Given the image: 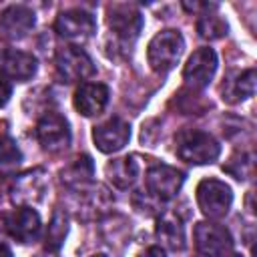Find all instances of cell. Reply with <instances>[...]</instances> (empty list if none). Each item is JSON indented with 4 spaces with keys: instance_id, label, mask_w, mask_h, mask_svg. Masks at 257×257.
<instances>
[{
    "instance_id": "1",
    "label": "cell",
    "mask_w": 257,
    "mask_h": 257,
    "mask_svg": "<svg viewBox=\"0 0 257 257\" xmlns=\"http://www.w3.org/2000/svg\"><path fill=\"white\" fill-rule=\"evenodd\" d=\"M175 153L181 161H187L191 165H209L217 161L221 145L205 131L183 128L175 137Z\"/></svg>"
},
{
    "instance_id": "2",
    "label": "cell",
    "mask_w": 257,
    "mask_h": 257,
    "mask_svg": "<svg viewBox=\"0 0 257 257\" xmlns=\"http://www.w3.org/2000/svg\"><path fill=\"white\" fill-rule=\"evenodd\" d=\"M183 50H185V40L179 30H161L151 38L147 46V60L155 72L165 74L175 68Z\"/></svg>"
},
{
    "instance_id": "3",
    "label": "cell",
    "mask_w": 257,
    "mask_h": 257,
    "mask_svg": "<svg viewBox=\"0 0 257 257\" xmlns=\"http://www.w3.org/2000/svg\"><path fill=\"white\" fill-rule=\"evenodd\" d=\"M233 203L231 187L219 179H203L197 185V205L209 219H221L229 213Z\"/></svg>"
},
{
    "instance_id": "4",
    "label": "cell",
    "mask_w": 257,
    "mask_h": 257,
    "mask_svg": "<svg viewBox=\"0 0 257 257\" xmlns=\"http://www.w3.org/2000/svg\"><path fill=\"white\" fill-rule=\"evenodd\" d=\"M195 249L203 257H225L233 249V237L227 227L219 223L201 221L195 225L193 231Z\"/></svg>"
},
{
    "instance_id": "5",
    "label": "cell",
    "mask_w": 257,
    "mask_h": 257,
    "mask_svg": "<svg viewBox=\"0 0 257 257\" xmlns=\"http://www.w3.org/2000/svg\"><path fill=\"white\" fill-rule=\"evenodd\" d=\"M56 72L64 82H78L94 74L92 58L80 46H60L54 56Z\"/></svg>"
},
{
    "instance_id": "6",
    "label": "cell",
    "mask_w": 257,
    "mask_h": 257,
    "mask_svg": "<svg viewBox=\"0 0 257 257\" xmlns=\"http://www.w3.org/2000/svg\"><path fill=\"white\" fill-rule=\"evenodd\" d=\"M106 22L122 44H133L143 30V14L133 4H110L106 8Z\"/></svg>"
},
{
    "instance_id": "7",
    "label": "cell",
    "mask_w": 257,
    "mask_h": 257,
    "mask_svg": "<svg viewBox=\"0 0 257 257\" xmlns=\"http://www.w3.org/2000/svg\"><path fill=\"white\" fill-rule=\"evenodd\" d=\"M36 139L48 153L66 151L70 145V124L58 112H46L36 124Z\"/></svg>"
},
{
    "instance_id": "8",
    "label": "cell",
    "mask_w": 257,
    "mask_h": 257,
    "mask_svg": "<svg viewBox=\"0 0 257 257\" xmlns=\"http://www.w3.org/2000/svg\"><path fill=\"white\" fill-rule=\"evenodd\" d=\"M54 30L58 36L72 40V42H84L96 32V20L90 12L80 8H70L58 14L54 22Z\"/></svg>"
},
{
    "instance_id": "9",
    "label": "cell",
    "mask_w": 257,
    "mask_h": 257,
    "mask_svg": "<svg viewBox=\"0 0 257 257\" xmlns=\"http://www.w3.org/2000/svg\"><path fill=\"white\" fill-rule=\"evenodd\" d=\"M215 70H217V54L213 48L203 46L189 56L183 68V80L193 90H201L211 82Z\"/></svg>"
},
{
    "instance_id": "10",
    "label": "cell",
    "mask_w": 257,
    "mask_h": 257,
    "mask_svg": "<svg viewBox=\"0 0 257 257\" xmlns=\"http://www.w3.org/2000/svg\"><path fill=\"white\" fill-rule=\"evenodd\" d=\"M183 181H185L183 173L177 171L175 167H169V165H153L147 171L145 187H147V193L153 195L155 199L169 201V199H173L181 191Z\"/></svg>"
},
{
    "instance_id": "11",
    "label": "cell",
    "mask_w": 257,
    "mask_h": 257,
    "mask_svg": "<svg viewBox=\"0 0 257 257\" xmlns=\"http://www.w3.org/2000/svg\"><path fill=\"white\" fill-rule=\"evenodd\" d=\"M46 191V173L44 169H32L22 175H14V183L10 187V199L22 207L30 203H38Z\"/></svg>"
},
{
    "instance_id": "12",
    "label": "cell",
    "mask_w": 257,
    "mask_h": 257,
    "mask_svg": "<svg viewBox=\"0 0 257 257\" xmlns=\"http://www.w3.org/2000/svg\"><path fill=\"white\" fill-rule=\"evenodd\" d=\"M131 139V126L126 120L112 116L102 124L92 128V141L100 153H116L120 151Z\"/></svg>"
},
{
    "instance_id": "13",
    "label": "cell",
    "mask_w": 257,
    "mask_h": 257,
    "mask_svg": "<svg viewBox=\"0 0 257 257\" xmlns=\"http://www.w3.org/2000/svg\"><path fill=\"white\" fill-rule=\"evenodd\" d=\"M42 229L40 223V215L32 209V207H20L16 211H12L10 215H6V231L12 239H16L18 243L26 245L38 239Z\"/></svg>"
},
{
    "instance_id": "14",
    "label": "cell",
    "mask_w": 257,
    "mask_h": 257,
    "mask_svg": "<svg viewBox=\"0 0 257 257\" xmlns=\"http://www.w3.org/2000/svg\"><path fill=\"white\" fill-rule=\"evenodd\" d=\"M108 86L102 82H84L74 92V108L84 116L100 114L108 104Z\"/></svg>"
},
{
    "instance_id": "15",
    "label": "cell",
    "mask_w": 257,
    "mask_h": 257,
    "mask_svg": "<svg viewBox=\"0 0 257 257\" xmlns=\"http://www.w3.org/2000/svg\"><path fill=\"white\" fill-rule=\"evenodd\" d=\"M34 12L24 4H12L0 14V28L12 40L24 38L34 28Z\"/></svg>"
},
{
    "instance_id": "16",
    "label": "cell",
    "mask_w": 257,
    "mask_h": 257,
    "mask_svg": "<svg viewBox=\"0 0 257 257\" xmlns=\"http://www.w3.org/2000/svg\"><path fill=\"white\" fill-rule=\"evenodd\" d=\"M0 66H2L4 76L12 78V80H16V82H26V80H30V78L36 74V68H38L36 58H34L32 54L22 52V50H16V48H10V50L4 52Z\"/></svg>"
},
{
    "instance_id": "17",
    "label": "cell",
    "mask_w": 257,
    "mask_h": 257,
    "mask_svg": "<svg viewBox=\"0 0 257 257\" xmlns=\"http://www.w3.org/2000/svg\"><path fill=\"white\" fill-rule=\"evenodd\" d=\"M155 235L161 241V245L167 249H173V251L185 249V225L175 211H167L157 219Z\"/></svg>"
},
{
    "instance_id": "18",
    "label": "cell",
    "mask_w": 257,
    "mask_h": 257,
    "mask_svg": "<svg viewBox=\"0 0 257 257\" xmlns=\"http://www.w3.org/2000/svg\"><path fill=\"white\" fill-rule=\"evenodd\" d=\"M92 177H94V163L88 155L76 157L70 165H66L60 171L62 185L68 189H74V191H78V189L82 191L88 183H92Z\"/></svg>"
},
{
    "instance_id": "19",
    "label": "cell",
    "mask_w": 257,
    "mask_h": 257,
    "mask_svg": "<svg viewBox=\"0 0 257 257\" xmlns=\"http://www.w3.org/2000/svg\"><path fill=\"white\" fill-rule=\"evenodd\" d=\"M221 94L227 102H239L243 98L253 96L255 94V70L247 68L243 72L227 76L221 86Z\"/></svg>"
},
{
    "instance_id": "20",
    "label": "cell",
    "mask_w": 257,
    "mask_h": 257,
    "mask_svg": "<svg viewBox=\"0 0 257 257\" xmlns=\"http://www.w3.org/2000/svg\"><path fill=\"white\" fill-rule=\"evenodd\" d=\"M82 193L84 195H82V205H80V211H78V219H84V221L98 219L112 205L110 193L104 187H100V185L92 187L90 191H82Z\"/></svg>"
},
{
    "instance_id": "21",
    "label": "cell",
    "mask_w": 257,
    "mask_h": 257,
    "mask_svg": "<svg viewBox=\"0 0 257 257\" xmlns=\"http://www.w3.org/2000/svg\"><path fill=\"white\" fill-rule=\"evenodd\" d=\"M106 177L116 189H128L135 185L139 177V163L135 157H120L112 159L106 165Z\"/></svg>"
},
{
    "instance_id": "22",
    "label": "cell",
    "mask_w": 257,
    "mask_h": 257,
    "mask_svg": "<svg viewBox=\"0 0 257 257\" xmlns=\"http://www.w3.org/2000/svg\"><path fill=\"white\" fill-rule=\"evenodd\" d=\"M66 233H68V219L66 215L56 209L52 219H50V225H48V231H46V237H44V245H46V251H58L66 239Z\"/></svg>"
},
{
    "instance_id": "23",
    "label": "cell",
    "mask_w": 257,
    "mask_h": 257,
    "mask_svg": "<svg viewBox=\"0 0 257 257\" xmlns=\"http://www.w3.org/2000/svg\"><path fill=\"white\" fill-rule=\"evenodd\" d=\"M22 163V153L16 141L8 135L0 137V175H12Z\"/></svg>"
},
{
    "instance_id": "24",
    "label": "cell",
    "mask_w": 257,
    "mask_h": 257,
    "mask_svg": "<svg viewBox=\"0 0 257 257\" xmlns=\"http://www.w3.org/2000/svg\"><path fill=\"white\" fill-rule=\"evenodd\" d=\"M197 32L205 40H217L227 34V22L213 12H205L197 20Z\"/></svg>"
},
{
    "instance_id": "25",
    "label": "cell",
    "mask_w": 257,
    "mask_h": 257,
    "mask_svg": "<svg viewBox=\"0 0 257 257\" xmlns=\"http://www.w3.org/2000/svg\"><path fill=\"white\" fill-rule=\"evenodd\" d=\"M223 171H227L231 177H235L237 181H245L251 177L253 173V159L251 155H243V153H237L233 155L225 165H223Z\"/></svg>"
},
{
    "instance_id": "26",
    "label": "cell",
    "mask_w": 257,
    "mask_h": 257,
    "mask_svg": "<svg viewBox=\"0 0 257 257\" xmlns=\"http://www.w3.org/2000/svg\"><path fill=\"white\" fill-rule=\"evenodd\" d=\"M10 94H12V88H10V84H8L4 78H0V106H4V104L8 102Z\"/></svg>"
},
{
    "instance_id": "27",
    "label": "cell",
    "mask_w": 257,
    "mask_h": 257,
    "mask_svg": "<svg viewBox=\"0 0 257 257\" xmlns=\"http://www.w3.org/2000/svg\"><path fill=\"white\" fill-rule=\"evenodd\" d=\"M139 257H167V255H165V251H163L161 247H149V249H145Z\"/></svg>"
},
{
    "instance_id": "28",
    "label": "cell",
    "mask_w": 257,
    "mask_h": 257,
    "mask_svg": "<svg viewBox=\"0 0 257 257\" xmlns=\"http://www.w3.org/2000/svg\"><path fill=\"white\" fill-rule=\"evenodd\" d=\"M0 257H12V251L4 243H0Z\"/></svg>"
},
{
    "instance_id": "29",
    "label": "cell",
    "mask_w": 257,
    "mask_h": 257,
    "mask_svg": "<svg viewBox=\"0 0 257 257\" xmlns=\"http://www.w3.org/2000/svg\"><path fill=\"white\" fill-rule=\"evenodd\" d=\"M34 257H58L54 251H42V253H38V255H34Z\"/></svg>"
},
{
    "instance_id": "30",
    "label": "cell",
    "mask_w": 257,
    "mask_h": 257,
    "mask_svg": "<svg viewBox=\"0 0 257 257\" xmlns=\"http://www.w3.org/2000/svg\"><path fill=\"white\" fill-rule=\"evenodd\" d=\"M4 52H6V48H4V44H2V40H0V62H2V56H4Z\"/></svg>"
},
{
    "instance_id": "31",
    "label": "cell",
    "mask_w": 257,
    "mask_h": 257,
    "mask_svg": "<svg viewBox=\"0 0 257 257\" xmlns=\"http://www.w3.org/2000/svg\"><path fill=\"white\" fill-rule=\"evenodd\" d=\"M90 257H106V255H90Z\"/></svg>"
},
{
    "instance_id": "32",
    "label": "cell",
    "mask_w": 257,
    "mask_h": 257,
    "mask_svg": "<svg viewBox=\"0 0 257 257\" xmlns=\"http://www.w3.org/2000/svg\"><path fill=\"white\" fill-rule=\"evenodd\" d=\"M229 257H241V255H229Z\"/></svg>"
}]
</instances>
